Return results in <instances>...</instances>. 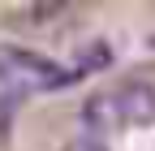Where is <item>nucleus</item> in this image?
Returning <instances> with one entry per match:
<instances>
[{
    "mask_svg": "<svg viewBox=\"0 0 155 151\" xmlns=\"http://www.w3.org/2000/svg\"><path fill=\"white\" fill-rule=\"evenodd\" d=\"M0 78L5 82H30V86H65L78 73L73 69L65 73L43 52H30V48H17V43H0Z\"/></svg>",
    "mask_w": 155,
    "mask_h": 151,
    "instance_id": "f257e3e1",
    "label": "nucleus"
},
{
    "mask_svg": "<svg viewBox=\"0 0 155 151\" xmlns=\"http://www.w3.org/2000/svg\"><path fill=\"white\" fill-rule=\"evenodd\" d=\"M116 104H121L125 125H155V82L134 78L116 91Z\"/></svg>",
    "mask_w": 155,
    "mask_h": 151,
    "instance_id": "f03ea898",
    "label": "nucleus"
},
{
    "mask_svg": "<svg viewBox=\"0 0 155 151\" xmlns=\"http://www.w3.org/2000/svg\"><path fill=\"white\" fill-rule=\"evenodd\" d=\"M125 117H121V104H116V95H108V91H99V95H91L82 104V129L86 134H99L108 138L112 129H121Z\"/></svg>",
    "mask_w": 155,
    "mask_h": 151,
    "instance_id": "7ed1b4c3",
    "label": "nucleus"
},
{
    "mask_svg": "<svg viewBox=\"0 0 155 151\" xmlns=\"http://www.w3.org/2000/svg\"><path fill=\"white\" fill-rule=\"evenodd\" d=\"M112 65V48L108 43H86L82 52H78V65H73V73H95V69H108Z\"/></svg>",
    "mask_w": 155,
    "mask_h": 151,
    "instance_id": "20e7f679",
    "label": "nucleus"
},
{
    "mask_svg": "<svg viewBox=\"0 0 155 151\" xmlns=\"http://www.w3.org/2000/svg\"><path fill=\"white\" fill-rule=\"evenodd\" d=\"M65 151H108V138H99V134H78V138H69V147Z\"/></svg>",
    "mask_w": 155,
    "mask_h": 151,
    "instance_id": "39448f33",
    "label": "nucleus"
},
{
    "mask_svg": "<svg viewBox=\"0 0 155 151\" xmlns=\"http://www.w3.org/2000/svg\"><path fill=\"white\" fill-rule=\"evenodd\" d=\"M9 112H13V108H9L5 99H0V138H5V129H9Z\"/></svg>",
    "mask_w": 155,
    "mask_h": 151,
    "instance_id": "423d86ee",
    "label": "nucleus"
}]
</instances>
